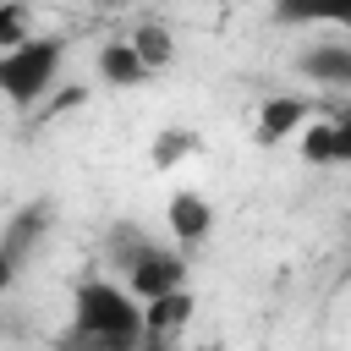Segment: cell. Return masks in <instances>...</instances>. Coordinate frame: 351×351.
Masks as SVG:
<instances>
[{
    "label": "cell",
    "mask_w": 351,
    "mask_h": 351,
    "mask_svg": "<svg viewBox=\"0 0 351 351\" xmlns=\"http://www.w3.org/2000/svg\"><path fill=\"white\" fill-rule=\"evenodd\" d=\"M71 329L104 335V340H148L143 302L115 280H77L71 291Z\"/></svg>",
    "instance_id": "1"
},
{
    "label": "cell",
    "mask_w": 351,
    "mask_h": 351,
    "mask_svg": "<svg viewBox=\"0 0 351 351\" xmlns=\"http://www.w3.org/2000/svg\"><path fill=\"white\" fill-rule=\"evenodd\" d=\"M60 66H66V38L60 33H38L27 38L22 49L0 55V88L11 99V110H33L55 93L60 82Z\"/></svg>",
    "instance_id": "2"
},
{
    "label": "cell",
    "mask_w": 351,
    "mask_h": 351,
    "mask_svg": "<svg viewBox=\"0 0 351 351\" xmlns=\"http://www.w3.org/2000/svg\"><path fill=\"white\" fill-rule=\"evenodd\" d=\"M186 285V258L176 252V247H148L132 269H126V291L137 296V302H159V296H170V291H181Z\"/></svg>",
    "instance_id": "3"
},
{
    "label": "cell",
    "mask_w": 351,
    "mask_h": 351,
    "mask_svg": "<svg viewBox=\"0 0 351 351\" xmlns=\"http://www.w3.org/2000/svg\"><path fill=\"white\" fill-rule=\"evenodd\" d=\"M307 126H313V99L307 93H274V99H263L252 137H258V148H280L285 137H296Z\"/></svg>",
    "instance_id": "4"
},
{
    "label": "cell",
    "mask_w": 351,
    "mask_h": 351,
    "mask_svg": "<svg viewBox=\"0 0 351 351\" xmlns=\"http://www.w3.org/2000/svg\"><path fill=\"white\" fill-rule=\"evenodd\" d=\"M49 214H55L49 203H27V208H16V214L5 219V241H0V263H5V269H0V280H5V285H11V280H16V269L27 263L33 241H38V236H49Z\"/></svg>",
    "instance_id": "5"
},
{
    "label": "cell",
    "mask_w": 351,
    "mask_h": 351,
    "mask_svg": "<svg viewBox=\"0 0 351 351\" xmlns=\"http://www.w3.org/2000/svg\"><path fill=\"white\" fill-rule=\"evenodd\" d=\"M165 219H170V236H176V247H197L208 230H214V208H208V197L203 192H170V203H165Z\"/></svg>",
    "instance_id": "6"
},
{
    "label": "cell",
    "mask_w": 351,
    "mask_h": 351,
    "mask_svg": "<svg viewBox=\"0 0 351 351\" xmlns=\"http://www.w3.org/2000/svg\"><path fill=\"white\" fill-rule=\"evenodd\" d=\"M93 66H99V82H110V88H143V82L154 77L132 38H110V44H99Z\"/></svg>",
    "instance_id": "7"
},
{
    "label": "cell",
    "mask_w": 351,
    "mask_h": 351,
    "mask_svg": "<svg viewBox=\"0 0 351 351\" xmlns=\"http://www.w3.org/2000/svg\"><path fill=\"white\" fill-rule=\"evenodd\" d=\"M296 71L318 88H351V44H313L296 55Z\"/></svg>",
    "instance_id": "8"
},
{
    "label": "cell",
    "mask_w": 351,
    "mask_h": 351,
    "mask_svg": "<svg viewBox=\"0 0 351 351\" xmlns=\"http://www.w3.org/2000/svg\"><path fill=\"white\" fill-rule=\"evenodd\" d=\"M285 27H351V0H274Z\"/></svg>",
    "instance_id": "9"
},
{
    "label": "cell",
    "mask_w": 351,
    "mask_h": 351,
    "mask_svg": "<svg viewBox=\"0 0 351 351\" xmlns=\"http://www.w3.org/2000/svg\"><path fill=\"white\" fill-rule=\"evenodd\" d=\"M143 318H148V335H170V340H181V329L197 318V296H192V285H181V291L159 296V302H143Z\"/></svg>",
    "instance_id": "10"
},
{
    "label": "cell",
    "mask_w": 351,
    "mask_h": 351,
    "mask_svg": "<svg viewBox=\"0 0 351 351\" xmlns=\"http://www.w3.org/2000/svg\"><path fill=\"white\" fill-rule=\"evenodd\" d=\"M132 44H137V55L148 60V71H165V66L176 60V33H170L165 22H137V27H132Z\"/></svg>",
    "instance_id": "11"
},
{
    "label": "cell",
    "mask_w": 351,
    "mask_h": 351,
    "mask_svg": "<svg viewBox=\"0 0 351 351\" xmlns=\"http://www.w3.org/2000/svg\"><path fill=\"white\" fill-rule=\"evenodd\" d=\"M104 247H110V263H115V269L126 274V269H132V263H137V258H143V252H148L154 241H148V236H143L137 225H126V219H121V225L110 230V241H104Z\"/></svg>",
    "instance_id": "12"
},
{
    "label": "cell",
    "mask_w": 351,
    "mask_h": 351,
    "mask_svg": "<svg viewBox=\"0 0 351 351\" xmlns=\"http://www.w3.org/2000/svg\"><path fill=\"white\" fill-rule=\"evenodd\" d=\"M192 148H197V132H186V126H165V132L154 137V165H159V170H176Z\"/></svg>",
    "instance_id": "13"
},
{
    "label": "cell",
    "mask_w": 351,
    "mask_h": 351,
    "mask_svg": "<svg viewBox=\"0 0 351 351\" xmlns=\"http://www.w3.org/2000/svg\"><path fill=\"white\" fill-rule=\"evenodd\" d=\"M33 33H27V0H0V55L22 49Z\"/></svg>",
    "instance_id": "14"
},
{
    "label": "cell",
    "mask_w": 351,
    "mask_h": 351,
    "mask_svg": "<svg viewBox=\"0 0 351 351\" xmlns=\"http://www.w3.org/2000/svg\"><path fill=\"white\" fill-rule=\"evenodd\" d=\"M302 159L307 165H340V148H335V121H313L302 132Z\"/></svg>",
    "instance_id": "15"
},
{
    "label": "cell",
    "mask_w": 351,
    "mask_h": 351,
    "mask_svg": "<svg viewBox=\"0 0 351 351\" xmlns=\"http://www.w3.org/2000/svg\"><path fill=\"white\" fill-rule=\"evenodd\" d=\"M55 351H143V340H104V335H82V329H66L55 340Z\"/></svg>",
    "instance_id": "16"
},
{
    "label": "cell",
    "mask_w": 351,
    "mask_h": 351,
    "mask_svg": "<svg viewBox=\"0 0 351 351\" xmlns=\"http://www.w3.org/2000/svg\"><path fill=\"white\" fill-rule=\"evenodd\" d=\"M335 148H340V165H351V104L335 115Z\"/></svg>",
    "instance_id": "17"
},
{
    "label": "cell",
    "mask_w": 351,
    "mask_h": 351,
    "mask_svg": "<svg viewBox=\"0 0 351 351\" xmlns=\"http://www.w3.org/2000/svg\"><path fill=\"white\" fill-rule=\"evenodd\" d=\"M143 351H181V346H176L170 335H148V340H143Z\"/></svg>",
    "instance_id": "18"
},
{
    "label": "cell",
    "mask_w": 351,
    "mask_h": 351,
    "mask_svg": "<svg viewBox=\"0 0 351 351\" xmlns=\"http://www.w3.org/2000/svg\"><path fill=\"white\" fill-rule=\"evenodd\" d=\"M93 5H126V0H93Z\"/></svg>",
    "instance_id": "19"
},
{
    "label": "cell",
    "mask_w": 351,
    "mask_h": 351,
    "mask_svg": "<svg viewBox=\"0 0 351 351\" xmlns=\"http://www.w3.org/2000/svg\"><path fill=\"white\" fill-rule=\"evenodd\" d=\"M192 351H219V346H192Z\"/></svg>",
    "instance_id": "20"
}]
</instances>
